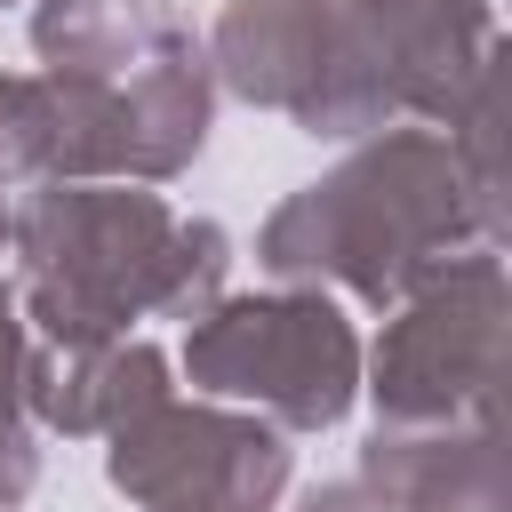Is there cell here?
Masks as SVG:
<instances>
[{
	"label": "cell",
	"mask_w": 512,
	"mask_h": 512,
	"mask_svg": "<svg viewBox=\"0 0 512 512\" xmlns=\"http://www.w3.org/2000/svg\"><path fill=\"white\" fill-rule=\"evenodd\" d=\"M496 200L464 176L456 144L440 136H384L376 152L344 160L328 184L296 192L264 224V264L280 280H352L360 296H400L408 280H432L464 240L496 232Z\"/></svg>",
	"instance_id": "obj_1"
},
{
	"label": "cell",
	"mask_w": 512,
	"mask_h": 512,
	"mask_svg": "<svg viewBox=\"0 0 512 512\" xmlns=\"http://www.w3.org/2000/svg\"><path fill=\"white\" fill-rule=\"evenodd\" d=\"M216 64L240 96L288 104L312 136H360L400 104L384 48L328 0H232Z\"/></svg>",
	"instance_id": "obj_2"
},
{
	"label": "cell",
	"mask_w": 512,
	"mask_h": 512,
	"mask_svg": "<svg viewBox=\"0 0 512 512\" xmlns=\"http://www.w3.org/2000/svg\"><path fill=\"white\" fill-rule=\"evenodd\" d=\"M376 400L392 424H448L464 408L480 424H496V400H504V264L488 248L448 256L424 280V296L408 304V320L384 328Z\"/></svg>",
	"instance_id": "obj_3"
},
{
	"label": "cell",
	"mask_w": 512,
	"mask_h": 512,
	"mask_svg": "<svg viewBox=\"0 0 512 512\" xmlns=\"http://www.w3.org/2000/svg\"><path fill=\"white\" fill-rule=\"evenodd\" d=\"M192 376L216 392H248L280 408L288 424H336L352 408L360 344L320 296H280V304H224L192 336Z\"/></svg>",
	"instance_id": "obj_4"
},
{
	"label": "cell",
	"mask_w": 512,
	"mask_h": 512,
	"mask_svg": "<svg viewBox=\"0 0 512 512\" xmlns=\"http://www.w3.org/2000/svg\"><path fill=\"white\" fill-rule=\"evenodd\" d=\"M288 448L264 424H224L200 408H144L120 424L112 480L152 512H264Z\"/></svg>",
	"instance_id": "obj_5"
},
{
	"label": "cell",
	"mask_w": 512,
	"mask_h": 512,
	"mask_svg": "<svg viewBox=\"0 0 512 512\" xmlns=\"http://www.w3.org/2000/svg\"><path fill=\"white\" fill-rule=\"evenodd\" d=\"M368 496L384 512H504V424L472 432H376L368 440Z\"/></svg>",
	"instance_id": "obj_6"
},
{
	"label": "cell",
	"mask_w": 512,
	"mask_h": 512,
	"mask_svg": "<svg viewBox=\"0 0 512 512\" xmlns=\"http://www.w3.org/2000/svg\"><path fill=\"white\" fill-rule=\"evenodd\" d=\"M128 96V168L144 176H168L176 160L200 152V128H208V72L192 56V40L160 32L144 72L120 88Z\"/></svg>",
	"instance_id": "obj_7"
},
{
	"label": "cell",
	"mask_w": 512,
	"mask_h": 512,
	"mask_svg": "<svg viewBox=\"0 0 512 512\" xmlns=\"http://www.w3.org/2000/svg\"><path fill=\"white\" fill-rule=\"evenodd\" d=\"M32 40L56 64V80H104V72L144 56L136 0H48L32 16Z\"/></svg>",
	"instance_id": "obj_8"
},
{
	"label": "cell",
	"mask_w": 512,
	"mask_h": 512,
	"mask_svg": "<svg viewBox=\"0 0 512 512\" xmlns=\"http://www.w3.org/2000/svg\"><path fill=\"white\" fill-rule=\"evenodd\" d=\"M40 408H48L64 432H88V424H112V432H120L128 416L160 408V352H144V344H128V352H88L64 392H40Z\"/></svg>",
	"instance_id": "obj_9"
},
{
	"label": "cell",
	"mask_w": 512,
	"mask_h": 512,
	"mask_svg": "<svg viewBox=\"0 0 512 512\" xmlns=\"http://www.w3.org/2000/svg\"><path fill=\"white\" fill-rule=\"evenodd\" d=\"M304 512H384V504H376L368 488H312Z\"/></svg>",
	"instance_id": "obj_10"
}]
</instances>
